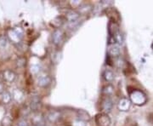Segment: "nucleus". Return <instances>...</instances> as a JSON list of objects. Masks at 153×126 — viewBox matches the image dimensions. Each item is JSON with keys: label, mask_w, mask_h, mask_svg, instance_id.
<instances>
[{"label": "nucleus", "mask_w": 153, "mask_h": 126, "mask_svg": "<svg viewBox=\"0 0 153 126\" xmlns=\"http://www.w3.org/2000/svg\"><path fill=\"white\" fill-rule=\"evenodd\" d=\"M129 99L132 103H134L137 106H142L147 101V97L146 94L139 89L132 90L129 93Z\"/></svg>", "instance_id": "1"}, {"label": "nucleus", "mask_w": 153, "mask_h": 126, "mask_svg": "<svg viewBox=\"0 0 153 126\" xmlns=\"http://www.w3.org/2000/svg\"><path fill=\"white\" fill-rule=\"evenodd\" d=\"M65 33L59 28V29H55L54 32L52 33L51 39H52V43L55 44L57 47H60L65 42Z\"/></svg>", "instance_id": "2"}, {"label": "nucleus", "mask_w": 153, "mask_h": 126, "mask_svg": "<svg viewBox=\"0 0 153 126\" xmlns=\"http://www.w3.org/2000/svg\"><path fill=\"white\" fill-rule=\"evenodd\" d=\"M31 123L34 126H44L45 125L46 119L41 113L39 112H33V115L30 118Z\"/></svg>", "instance_id": "3"}, {"label": "nucleus", "mask_w": 153, "mask_h": 126, "mask_svg": "<svg viewBox=\"0 0 153 126\" xmlns=\"http://www.w3.org/2000/svg\"><path fill=\"white\" fill-rule=\"evenodd\" d=\"M113 107V101L109 96H104L101 101H100V110L103 113H110Z\"/></svg>", "instance_id": "4"}, {"label": "nucleus", "mask_w": 153, "mask_h": 126, "mask_svg": "<svg viewBox=\"0 0 153 126\" xmlns=\"http://www.w3.org/2000/svg\"><path fill=\"white\" fill-rule=\"evenodd\" d=\"M95 123L97 126H110L111 120L108 114L101 113L95 116Z\"/></svg>", "instance_id": "5"}, {"label": "nucleus", "mask_w": 153, "mask_h": 126, "mask_svg": "<svg viewBox=\"0 0 153 126\" xmlns=\"http://www.w3.org/2000/svg\"><path fill=\"white\" fill-rule=\"evenodd\" d=\"M61 118V113L58 110H50L49 113H47V115L45 117L46 120L51 123V124H55L58 121L60 120Z\"/></svg>", "instance_id": "6"}, {"label": "nucleus", "mask_w": 153, "mask_h": 126, "mask_svg": "<svg viewBox=\"0 0 153 126\" xmlns=\"http://www.w3.org/2000/svg\"><path fill=\"white\" fill-rule=\"evenodd\" d=\"M52 83V78L47 73H42L38 78V85L39 87L46 88Z\"/></svg>", "instance_id": "7"}, {"label": "nucleus", "mask_w": 153, "mask_h": 126, "mask_svg": "<svg viewBox=\"0 0 153 126\" xmlns=\"http://www.w3.org/2000/svg\"><path fill=\"white\" fill-rule=\"evenodd\" d=\"M131 104L132 102L130 99L127 97H122L117 102V109L121 112H127L129 110Z\"/></svg>", "instance_id": "8"}, {"label": "nucleus", "mask_w": 153, "mask_h": 126, "mask_svg": "<svg viewBox=\"0 0 153 126\" xmlns=\"http://www.w3.org/2000/svg\"><path fill=\"white\" fill-rule=\"evenodd\" d=\"M2 78L4 82L8 83V84H11L13 83L16 78V72L12 70H4V71L2 72Z\"/></svg>", "instance_id": "9"}, {"label": "nucleus", "mask_w": 153, "mask_h": 126, "mask_svg": "<svg viewBox=\"0 0 153 126\" xmlns=\"http://www.w3.org/2000/svg\"><path fill=\"white\" fill-rule=\"evenodd\" d=\"M30 108L33 112H38V110L41 108L42 107V101H41V99L38 95H34L33 97H31L30 99Z\"/></svg>", "instance_id": "10"}, {"label": "nucleus", "mask_w": 153, "mask_h": 126, "mask_svg": "<svg viewBox=\"0 0 153 126\" xmlns=\"http://www.w3.org/2000/svg\"><path fill=\"white\" fill-rule=\"evenodd\" d=\"M65 17H66V22L71 23V22H74L78 21V19L80 17V14L76 10H68L66 13Z\"/></svg>", "instance_id": "11"}, {"label": "nucleus", "mask_w": 153, "mask_h": 126, "mask_svg": "<svg viewBox=\"0 0 153 126\" xmlns=\"http://www.w3.org/2000/svg\"><path fill=\"white\" fill-rule=\"evenodd\" d=\"M107 54L109 56L112 57V58H117L120 55V49L119 46L117 44H112V45H109L108 46V49H107Z\"/></svg>", "instance_id": "12"}, {"label": "nucleus", "mask_w": 153, "mask_h": 126, "mask_svg": "<svg viewBox=\"0 0 153 126\" xmlns=\"http://www.w3.org/2000/svg\"><path fill=\"white\" fill-rule=\"evenodd\" d=\"M26 95L24 93V91L21 89H15L13 90L12 93V98L14 99L17 102H22L24 101Z\"/></svg>", "instance_id": "13"}, {"label": "nucleus", "mask_w": 153, "mask_h": 126, "mask_svg": "<svg viewBox=\"0 0 153 126\" xmlns=\"http://www.w3.org/2000/svg\"><path fill=\"white\" fill-rule=\"evenodd\" d=\"M7 36H8L7 38H9V39H10L14 44H19L22 41V39L17 35V33L14 31L13 28L9 29L7 31Z\"/></svg>", "instance_id": "14"}, {"label": "nucleus", "mask_w": 153, "mask_h": 126, "mask_svg": "<svg viewBox=\"0 0 153 126\" xmlns=\"http://www.w3.org/2000/svg\"><path fill=\"white\" fill-rule=\"evenodd\" d=\"M12 100V94H10L9 91L4 90V92L0 94V102L3 104H9L10 103Z\"/></svg>", "instance_id": "15"}, {"label": "nucleus", "mask_w": 153, "mask_h": 126, "mask_svg": "<svg viewBox=\"0 0 153 126\" xmlns=\"http://www.w3.org/2000/svg\"><path fill=\"white\" fill-rule=\"evenodd\" d=\"M108 32H109L110 36H113V37L119 32V25L117 24V22H109V25H108Z\"/></svg>", "instance_id": "16"}, {"label": "nucleus", "mask_w": 153, "mask_h": 126, "mask_svg": "<svg viewBox=\"0 0 153 126\" xmlns=\"http://www.w3.org/2000/svg\"><path fill=\"white\" fill-rule=\"evenodd\" d=\"M66 22V19L65 16H57L51 22V25L55 28V29H59V28Z\"/></svg>", "instance_id": "17"}, {"label": "nucleus", "mask_w": 153, "mask_h": 126, "mask_svg": "<svg viewBox=\"0 0 153 126\" xmlns=\"http://www.w3.org/2000/svg\"><path fill=\"white\" fill-rule=\"evenodd\" d=\"M102 77L105 82L111 83L115 79V74L113 71H111L110 69H105L102 73Z\"/></svg>", "instance_id": "18"}, {"label": "nucleus", "mask_w": 153, "mask_h": 126, "mask_svg": "<svg viewBox=\"0 0 153 126\" xmlns=\"http://www.w3.org/2000/svg\"><path fill=\"white\" fill-rule=\"evenodd\" d=\"M91 10H92V6L90 5V4H81L77 8V12L80 15H87Z\"/></svg>", "instance_id": "19"}, {"label": "nucleus", "mask_w": 153, "mask_h": 126, "mask_svg": "<svg viewBox=\"0 0 153 126\" xmlns=\"http://www.w3.org/2000/svg\"><path fill=\"white\" fill-rule=\"evenodd\" d=\"M101 93L104 96H109L111 97L114 94V87L111 84H107L105 87H103Z\"/></svg>", "instance_id": "20"}, {"label": "nucleus", "mask_w": 153, "mask_h": 126, "mask_svg": "<svg viewBox=\"0 0 153 126\" xmlns=\"http://www.w3.org/2000/svg\"><path fill=\"white\" fill-rule=\"evenodd\" d=\"M77 116H78V119L82 121L87 122V121L90 120V116L84 110H78L77 111Z\"/></svg>", "instance_id": "21"}, {"label": "nucleus", "mask_w": 153, "mask_h": 126, "mask_svg": "<svg viewBox=\"0 0 153 126\" xmlns=\"http://www.w3.org/2000/svg\"><path fill=\"white\" fill-rule=\"evenodd\" d=\"M60 58H61V53H60V51H55V52L52 53L51 60H52V61H53L55 64H57V63L60 62Z\"/></svg>", "instance_id": "22"}, {"label": "nucleus", "mask_w": 153, "mask_h": 126, "mask_svg": "<svg viewBox=\"0 0 153 126\" xmlns=\"http://www.w3.org/2000/svg\"><path fill=\"white\" fill-rule=\"evenodd\" d=\"M9 44V39L6 36H0V49H5Z\"/></svg>", "instance_id": "23"}, {"label": "nucleus", "mask_w": 153, "mask_h": 126, "mask_svg": "<svg viewBox=\"0 0 153 126\" xmlns=\"http://www.w3.org/2000/svg\"><path fill=\"white\" fill-rule=\"evenodd\" d=\"M71 126H87V123L85 121H82L79 119H76L71 121Z\"/></svg>", "instance_id": "24"}, {"label": "nucleus", "mask_w": 153, "mask_h": 126, "mask_svg": "<svg viewBox=\"0 0 153 126\" xmlns=\"http://www.w3.org/2000/svg\"><path fill=\"white\" fill-rule=\"evenodd\" d=\"M114 38L115 39H116V42H117V44H122L123 43V35L121 34L120 32H118V33H117L114 36Z\"/></svg>", "instance_id": "25"}, {"label": "nucleus", "mask_w": 153, "mask_h": 126, "mask_svg": "<svg viewBox=\"0 0 153 126\" xmlns=\"http://www.w3.org/2000/svg\"><path fill=\"white\" fill-rule=\"evenodd\" d=\"M13 29L17 33V35L22 39L23 36H24V31H23V29L22 28H20V27H16V28H14Z\"/></svg>", "instance_id": "26"}, {"label": "nucleus", "mask_w": 153, "mask_h": 126, "mask_svg": "<svg viewBox=\"0 0 153 126\" xmlns=\"http://www.w3.org/2000/svg\"><path fill=\"white\" fill-rule=\"evenodd\" d=\"M31 72H32L33 74L37 75V74H38V72H40V66H38V65H33L31 67Z\"/></svg>", "instance_id": "27"}, {"label": "nucleus", "mask_w": 153, "mask_h": 126, "mask_svg": "<svg viewBox=\"0 0 153 126\" xmlns=\"http://www.w3.org/2000/svg\"><path fill=\"white\" fill-rule=\"evenodd\" d=\"M26 61H27V60L24 57L18 58L17 59V65H18V66H20V67H22V66H24L26 65Z\"/></svg>", "instance_id": "28"}, {"label": "nucleus", "mask_w": 153, "mask_h": 126, "mask_svg": "<svg viewBox=\"0 0 153 126\" xmlns=\"http://www.w3.org/2000/svg\"><path fill=\"white\" fill-rule=\"evenodd\" d=\"M18 126H29L28 122L26 119H21V120L18 122Z\"/></svg>", "instance_id": "29"}, {"label": "nucleus", "mask_w": 153, "mask_h": 126, "mask_svg": "<svg viewBox=\"0 0 153 126\" xmlns=\"http://www.w3.org/2000/svg\"><path fill=\"white\" fill-rule=\"evenodd\" d=\"M71 6H72V7H76V8H78V7L81 5L82 4H81V2H80V1H78V0H76V1L71 2Z\"/></svg>", "instance_id": "30"}, {"label": "nucleus", "mask_w": 153, "mask_h": 126, "mask_svg": "<svg viewBox=\"0 0 153 126\" xmlns=\"http://www.w3.org/2000/svg\"><path fill=\"white\" fill-rule=\"evenodd\" d=\"M4 84L0 83V94L2 93V92H4Z\"/></svg>", "instance_id": "31"}]
</instances>
